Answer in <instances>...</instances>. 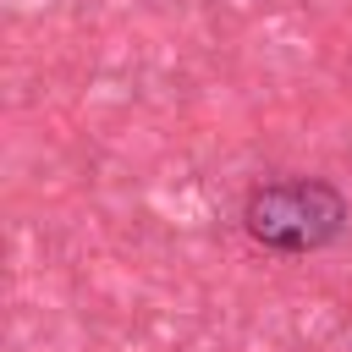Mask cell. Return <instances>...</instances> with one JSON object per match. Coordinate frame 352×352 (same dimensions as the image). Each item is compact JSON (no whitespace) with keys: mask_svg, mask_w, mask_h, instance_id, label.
I'll use <instances>...</instances> for the list:
<instances>
[{"mask_svg":"<svg viewBox=\"0 0 352 352\" xmlns=\"http://www.w3.org/2000/svg\"><path fill=\"white\" fill-rule=\"evenodd\" d=\"M352 209L346 192L324 176H280V182H258L242 198V231L270 248V253H319L346 231Z\"/></svg>","mask_w":352,"mask_h":352,"instance_id":"cell-1","label":"cell"}]
</instances>
